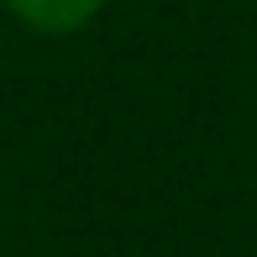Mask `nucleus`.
<instances>
[{
    "mask_svg": "<svg viewBox=\"0 0 257 257\" xmlns=\"http://www.w3.org/2000/svg\"><path fill=\"white\" fill-rule=\"evenodd\" d=\"M105 0H6V11L21 21V27L42 32V37H68V32L89 27L100 16Z\"/></svg>",
    "mask_w": 257,
    "mask_h": 257,
    "instance_id": "obj_1",
    "label": "nucleus"
}]
</instances>
